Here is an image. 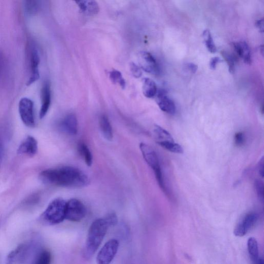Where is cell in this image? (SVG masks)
<instances>
[{
  "mask_svg": "<svg viewBox=\"0 0 264 264\" xmlns=\"http://www.w3.org/2000/svg\"><path fill=\"white\" fill-rule=\"evenodd\" d=\"M40 177L45 183L60 187L80 188L90 183L84 172L71 166L46 169L41 172Z\"/></svg>",
  "mask_w": 264,
  "mask_h": 264,
  "instance_id": "6da1fadb",
  "label": "cell"
},
{
  "mask_svg": "<svg viewBox=\"0 0 264 264\" xmlns=\"http://www.w3.org/2000/svg\"><path fill=\"white\" fill-rule=\"evenodd\" d=\"M109 227L105 218L96 219L92 223L88 232L84 250V256L86 259H90L94 255L102 243Z\"/></svg>",
  "mask_w": 264,
  "mask_h": 264,
  "instance_id": "7a4b0ae2",
  "label": "cell"
},
{
  "mask_svg": "<svg viewBox=\"0 0 264 264\" xmlns=\"http://www.w3.org/2000/svg\"><path fill=\"white\" fill-rule=\"evenodd\" d=\"M66 201L61 198L55 199L42 215L43 221L49 225L59 224L65 219Z\"/></svg>",
  "mask_w": 264,
  "mask_h": 264,
  "instance_id": "3957f363",
  "label": "cell"
},
{
  "mask_svg": "<svg viewBox=\"0 0 264 264\" xmlns=\"http://www.w3.org/2000/svg\"><path fill=\"white\" fill-rule=\"evenodd\" d=\"M86 213V208L80 200L71 199L66 202L65 219L79 222L85 218Z\"/></svg>",
  "mask_w": 264,
  "mask_h": 264,
  "instance_id": "277c9868",
  "label": "cell"
},
{
  "mask_svg": "<svg viewBox=\"0 0 264 264\" xmlns=\"http://www.w3.org/2000/svg\"><path fill=\"white\" fill-rule=\"evenodd\" d=\"M119 246V242L115 239H112L107 242L97 255V263L98 264H110L115 257Z\"/></svg>",
  "mask_w": 264,
  "mask_h": 264,
  "instance_id": "5b68a950",
  "label": "cell"
},
{
  "mask_svg": "<svg viewBox=\"0 0 264 264\" xmlns=\"http://www.w3.org/2000/svg\"><path fill=\"white\" fill-rule=\"evenodd\" d=\"M19 112L22 121L27 127L33 128L35 125L34 104L28 98H22L19 103Z\"/></svg>",
  "mask_w": 264,
  "mask_h": 264,
  "instance_id": "8992f818",
  "label": "cell"
},
{
  "mask_svg": "<svg viewBox=\"0 0 264 264\" xmlns=\"http://www.w3.org/2000/svg\"><path fill=\"white\" fill-rule=\"evenodd\" d=\"M258 220V215L255 212H250L239 221L234 230L236 236L243 237L246 235L256 225Z\"/></svg>",
  "mask_w": 264,
  "mask_h": 264,
  "instance_id": "52a82bcc",
  "label": "cell"
},
{
  "mask_svg": "<svg viewBox=\"0 0 264 264\" xmlns=\"http://www.w3.org/2000/svg\"><path fill=\"white\" fill-rule=\"evenodd\" d=\"M140 148L145 161L154 170L155 173L161 170L159 159L154 149L149 145L143 143L140 144Z\"/></svg>",
  "mask_w": 264,
  "mask_h": 264,
  "instance_id": "ba28073f",
  "label": "cell"
},
{
  "mask_svg": "<svg viewBox=\"0 0 264 264\" xmlns=\"http://www.w3.org/2000/svg\"><path fill=\"white\" fill-rule=\"evenodd\" d=\"M28 249L29 247L27 244L19 245L8 255L6 264H17L21 263L26 259Z\"/></svg>",
  "mask_w": 264,
  "mask_h": 264,
  "instance_id": "9c48e42d",
  "label": "cell"
},
{
  "mask_svg": "<svg viewBox=\"0 0 264 264\" xmlns=\"http://www.w3.org/2000/svg\"><path fill=\"white\" fill-rule=\"evenodd\" d=\"M60 129L62 132L69 135H76L78 131V122L75 115H67L60 123Z\"/></svg>",
  "mask_w": 264,
  "mask_h": 264,
  "instance_id": "30bf717a",
  "label": "cell"
},
{
  "mask_svg": "<svg viewBox=\"0 0 264 264\" xmlns=\"http://www.w3.org/2000/svg\"><path fill=\"white\" fill-rule=\"evenodd\" d=\"M40 57L35 48H33L30 54L31 76L27 85H30L40 78L39 67L40 64Z\"/></svg>",
  "mask_w": 264,
  "mask_h": 264,
  "instance_id": "8fae6325",
  "label": "cell"
},
{
  "mask_svg": "<svg viewBox=\"0 0 264 264\" xmlns=\"http://www.w3.org/2000/svg\"><path fill=\"white\" fill-rule=\"evenodd\" d=\"M157 103L160 109L169 114H174L176 107L173 101L168 97L165 91L160 90L157 94Z\"/></svg>",
  "mask_w": 264,
  "mask_h": 264,
  "instance_id": "7c38bea8",
  "label": "cell"
},
{
  "mask_svg": "<svg viewBox=\"0 0 264 264\" xmlns=\"http://www.w3.org/2000/svg\"><path fill=\"white\" fill-rule=\"evenodd\" d=\"M38 150V143L33 137L28 136L19 146L17 154L29 156L36 155Z\"/></svg>",
  "mask_w": 264,
  "mask_h": 264,
  "instance_id": "4fadbf2b",
  "label": "cell"
},
{
  "mask_svg": "<svg viewBox=\"0 0 264 264\" xmlns=\"http://www.w3.org/2000/svg\"><path fill=\"white\" fill-rule=\"evenodd\" d=\"M41 97L42 106L40 117L41 119H43L47 114L52 102L51 89H50V85L48 82H45L42 87Z\"/></svg>",
  "mask_w": 264,
  "mask_h": 264,
  "instance_id": "5bb4252c",
  "label": "cell"
},
{
  "mask_svg": "<svg viewBox=\"0 0 264 264\" xmlns=\"http://www.w3.org/2000/svg\"><path fill=\"white\" fill-rule=\"evenodd\" d=\"M141 55L143 60L142 62L143 68L149 73H158V67L157 61L152 54L147 52H142Z\"/></svg>",
  "mask_w": 264,
  "mask_h": 264,
  "instance_id": "9a60e30c",
  "label": "cell"
},
{
  "mask_svg": "<svg viewBox=\"0 0 264 264\" xmlns=\"http://www.w3.org/2000/svg\"><path fill=\"white\" fill-rule=\"evenodd\" d=\"M233 47L237 54L241 57L247 64L252 62L250 48L245 42L235 43Z\"/></svg>",
  "mask_w": 264,
  "mask_h": 264,
  "instance_id": "2e32d148",
  "label": "cell"
},
{
  "mask_svg": "<svg viewBox=\"0 0 264 264\" xmlns=\"http://www.w3.org/2000/svg\"><path fill=\"white\" fill-rule=\"evenodd\" d=\"M99 125L101 131L106 140L110 141L113 138V131L108 118L105 115L100 117Z\"/></svg>",
  "mask_w": 264,
  "mask_h": 264,
  "instance_id": "e0dca14e",
  "label": "cell"
},
{
  "mask_svg": "<svg viewBox=\"0 0 264 264\" xmlns=\"http://www.w3.org/2000/svg\"><path fill=\"white\" fill-rule=\"evenodd\" d=\"M248 251L249 257L255 264L258 263L259 258V250L258 242L254 237H250L247 242Z\"/></svg>",
  "mask_w": 264,
  "mask_h": 264,
  "instance_id": "ac0fdd59",
  "label": "cell"
},
{
  "mask_svg": "<svg viewBox=\"0 0 264 264\" xmlns=\"http://www.w3.org/2000/svg\"><path fill=\"white\" fill-rule=\"evenodd\" d=\"M143 91L144 95L148 98L154 97L157 94V86L152 79L145 78L144 80Z\"/></svg>",
  "mask_w": 264,
  "mask_h": 264,
  "instance_id": "d6986e66",
  "label": "cell"
},
{
  "mask_svg": "<svg viewBox=\"0 0 264 264\" xmlns=\"http://www.w3.org/2000/svg\"><path fill=\"white\" fill-rule=\"evenodd\" d=\"M154 132L157 143L174 142L170 134L158 125H156Z\"/></svg>",
  "mask_w": 264,
  "mask_h": 264,
  "instance_id": "ffe728a7",
  "label": "cell"
},
{
  "mask_svg": "<svg viewBox=\"0 0 264 264\" xmlns=\"http://www.w3.org/2000/svg\"><path fill=\"white\" fill-rule=\"evenodd\" d=\"M78 152L88 166L93 164V156L91 151L85 143H80L78 146Z\"/></svg>",
  "mask_w": 264,
  "mask_h": 264,
  "instance_id": "44dd1931",
  "label": "cell"
},
{
  "mask_svg": "<svg viewBox=\"0 0 264 264\" xmlns=\"http://www.w3.org/2000/svg\"><path fill=\"white\" fill-rule=\"evenodd\" d=\"M77 3L82 11L85 12L87 11L88 13L92 15L98 14L99 8L96 2L81 1H77Z\"/></svg>",
  "mask_w": 264,
  "mask_h": 264,
  "instance_id": "7402d4cb",
  "label": "cell"
},
{
  "mask_svg": "<svg viewBox=\"0 0 264 264\" xmlns=\"http://www.w3.org/2000/svg\"><path fill=\"white\" fill-rule=\"evenodd\" d=\"M169 152L174 154H182L184 152L183 148L178 144L173 142H161L158 143Z\"/></svg>",
  "mask_w": 264,
  "mask_h": 264,
  "instance_id": "603a6c76",
  "label": "cell"
},
{
  "mask_svg": "<svg viewBox=\"0 0 264 264\" xmlns=\"http://www.w3.org/2000/svg\"><path fill=\"white\" fill-rule=\"evenodd\" d=\"M203 37L206 46L209 51L211 53H216L217 48L214 43L213 42L211 33L209 30H206L204 32Z\"/></svg>",
  "mask_w": 264,
  "mask_h": 264,
  "instance_id": "cb8c5ba5",
  "label": "cell"
},
{
  "mask_svg": "<svg viewBox=\"0 0 264 264\" xmlns=\"http://www.w3.org/2000/svg\"><path fill=\"white\" fill-rule=\"evenodd\" d=\"M52 256L50 251L44 250L37 256L34 264H51Z\"/></svg>",
  "mask_w": 264,
  "mask_h": 264,
  "instance_id": "d4e9b609",
  "label": "cell"
},
{
  "mask_svg": "<svg viewBox=\"0 0 264 264\" xmlns=\"http://www.w3.org/2000/svg\"><path fill=\"white\" fill-rule=\"evenodd\" d=\"M24 9L29 15H34L39 11L40 4L39 1H26L24 4Z\"/></svg>",
  "mask_w": 264,
  "mask_h": 264,
  "instance_id": "484cf974",
  "label": "cell"
},
{
  "mask_svg": "<svg viewBox=\"0 0 264 264\" xmlns=\"http://www.w3.org/2000/svg\"><path fill=\"white\" fill-rule=\"evenodd\" d=\"M109 78L112 83L119 84L122 88L125 86V82L121 73L117 70H113L110 72Z\"/></svg>",
  "mask_w": 264,
  "mask_h": 264,
  "instance_id": "4316f807",
  "label": "cell"
},
{
  "mask_svg": "<svg viewBox=\"0 0 264 264\" xmlns=\"http://www.w3.org/2000/svg\"><path fill=\"white\" fill-rule=\"evenodd\" d=\"M221 54L229 66V70L231 73L233 74L235 72V62L234 57L228 52L222 51Z\"/></svg>",
  "mask_w": 264,
  "mask_h": 264,
  "instance_id": "83f0119b",
  "label": "cell"
},
{
  "mask_svg": "<svg viewBox=\"0 0 264 264\" xmlns=\"http://www.w3.org/2000/svg\"><path fill=\"white\" fill-rule=\"evenodd\" d=\"M245 142V135L243 132H239L235 134L234 143L237 147H242Z\"/></svg>",
  "mask_w": 264,
  "mask_h": 264,
  "instance_id": "f1b7e54d",
  "label": "cell"
},
{
  "mask_svg": "<svg viewBox=\"0 0 264 264\" xmlns=\"http://www.w3.org/2000/svg\"><path fill=\"white\" fill-rule=\"evenodd\" d=\"M255 188L257 194L259 198L262 200H264V184L263 182L260 180H257L255 182Z\"/></svg>",
  "mask_w": 264,
  "mask_h": 264,
  "instance_id": "f546056e",
  "label": "cell"
},
{
  "mask_svg": "<svg viewBox=\"0 0 264 264\" xmlns=\"http://www.w3.org/2000/svg\"><path fill=\"white\" fill-rule=\"evenodd\" d=\"M105 218L106 219L110 227L115 225L118 222V218L117 215L114 212L108 213Z\"/></svg>",
  "mask_w": 264,
  "mask_h": 264,
  "instance_id": "4dcf8cb0",
  "label": "cell"
},
{
  "mask_svg": "<svg viewBox=\"0 0 264 264\" xmlns=\"http://www.w3.org/2000/svg\"><path fill=\"white\" fill-rule=\"evenodd\" d=\"M131 70L134 77L138 78L142 76V72L141 69L135 64H131Z\"/></svg>",
  "mask_w": 264,
  "mask_h": 264,
  "instance_id": "1f68e13d",
  "label": "cell"
},
{
  "mask_svg": "<svg viewBox=\"0 0 264 264\" xmlns=\"http://www.w3.org/2000/svg\"><path fill=\"white\" fill-rule=\"evenodd\" d=\"M222 60L218 57H215L212 58L210 62V66L211 69L215 70L216 68L217 65L219 62H221Z\"/></svg>",
  "mask_w": 264,
  "mask_h": 264,
  "instance_id": "d6a6232c",
  "label": "cell"
},
{
  "mask_svg": "<svg viewBox=\"0 0 264 264\" xmlns=\"http://www.w3.org/2000/svg\"><path fill=\"white\" fill-rule=\"evenodd\" d=\"M186 67L188 70L191 71L193 73H195L198 69L197 66L193 63H188L186 64Z\"/></svg>",
  "mask_w": 264,
  "mask_h": 264,
  "instance_id": "836d02e7",
  "label": "cell"
},
{
  "mask_svg": "<svg viewBox=\"0 0 264 264\" xmlns=\"http://www.w3.org/2000/svg\"><path fill=\"white\" fill-rule=\"evenodd\" d=\"M259 172L260 174L263 177L264 176V158H262L259 164Z\"/></svg>",
  "mask_w": 264,
  "mask_h": 264,
  "instance_id": "e575fe53",
  "label": "cell"
},
{
  "mask_svg": "<svg viewBox=\"0 0 264 264\" xmlns=\"http://www.w3.org/2000/svg\"><path fill=\"white\" fill-rule=\"evenodd\" d=\"M256 26L259 28L260 31L263 33L264 30V21L263 19L257 21L256 22Z\"/></svg>",
  "mask_w": 264,
  "mask_h": 264,
  "instance_id": "d590c367",
  "label": "cell"
},
{
  "mask_svg": "<svg viewBox=\"0 0 264 264\" xmlns=\"http://www.w3.org/2000/svg\"><path fill=\"white\" fill-rule=\"evenodd\" d=\"M257 264H264V261L262 259H260L257 263Z\"/></svg>",
  "mask_w": 264,
  "mask_h": 264,
  "instance_id": "8d00e7d4",
  "label": "cell"
}]
</instances>
